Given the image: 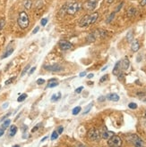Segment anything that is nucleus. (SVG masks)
I'll use <instances>...</instances> for the list:
<instances>
[{
    "label": "nucleus",
    "mask_w": 146,
    "mask_h": 147,
    "mask_svg": "<svg viewBox=\"0 0 146 147\" xmlns=\"http://www.w3.org/2000/svg\"><path fill=\"white\" fill-rule=\"evenodd\" d=\"M114 135L113 132H111V131H108V130H106L104 131L103 133H101V138H103V139H106V140H108L109 138L112 136Z\"/></svg>",
    "instance_id": "nucleus-15"
},
{
    "label": "nucleus",
    "mask_w": 146,
    "mask_h": 147,
    "mask_svg": "<svg viewBox=\"0 0 146 147\" xmlns=\"http://www.w3.org/2000/svg\"><path fill=\"white\" fill-rule=\"evenodd\" d=\"M17 127L16 126H14V125H12L11 127H10V129H9V135L11 136H15V134L17 133Z\"/></svg>",
    "instance_id": "nucleus-18"
},
{
    "label": "nucleus",
    "mask_w": 146,
    "mask_h": 147,
    "mask_svg": "<svg viewBox=\"0 0 146 147\" xmlns=\"http://www.w3.org/2000/svg\"><path fill=\"white\" fill-rule=\"evenodd\" d=\"M105 99H106V98H105L104 96H100L99 99H98V101H99V102H103V101H105Z\"/></svg>",
    "instance_id": "nucleus-44"
},
{
    "label": "nucleus",
    "mask_w": 146,
    "mask_h": 147,
    "mask_svg": "<svg viewBox=\"0 0 146 147\" xmlns=\"http://www.w3.org/2000/svg\"><path fill=\"white\" fill-rule=\"evenodd\" d=\"M10 124H11V120H10L9 119H5V121H4V123H3L2 127H3V128L5 129V128H6V127H9V126H10Z\"/></svg>",
    "instance_id": "nucleus-25"
},
{
    "label": "nucleus",
    "mask_w": 146,
    "mask_h": 147,
    "mask_svg": "<svg viewBox=\"0 0 146 147\" xmlns=\"http://www.w3.org/2000/svg\"><path fill=\"white\" fill-rule=\"evenodd\" d=\"M108 79V74H106V75H104V76H103V77L101 78V79L100 80V83H102V82L106 81Z\"/></svg>",
    "instance_id": "nucleus-33"
},
{
    "label": "nucleus",
    "mask_w": 146,
    "mask_h": 147,
    "mask_svg": "<svg viewBox=\"0 0 146 147\" xmlns=\"http://www.w3.org/2000/svg\"><path fill=\"white\" fill-rule=\"evenodd\" d=\"M10 114H11V113H7V114H6L5 116H4V117H3V118L1 119V120H4V119H5L6 118V117H8V116H9V115H10Z\"/></svg>",
    "instance_id": "nucleus-48"
},
{
    "label": "nucleus",
    "mask_w": 146,
    "mask_h": 147,
    "mask_svg": "<svg viewBox=\"0 0 146 147\" xmlns=\"http://www.w3.org/2000/svg\"><path fill=\"white\" fill-rule=\"evenodd\" d=\"M121 70H122V68H121V62L118 61V62L115 64V67H114V69H113L112 73H113L114 75L117 76V75H119V73H120V71H121Z\"/></svg>",
    "instance_id": "nucleus-11"
},
{
    "label": "nucleus",
    "mask_w": 146,
    "mask_h": 147,
    "mask_svg": "<svg viewBox=\"0 0 146 147\" xmlns=\"http://www.w3.org/2000/svg\"><path fill=\"white\" fill-rule=\"evenodd\" d=\"M93 73H91V74H89L88 76H87V78H88V79H91V78H93Z\"/></svg>",
    "instance_id": "nucleus-47"
},
{
    "label": "nucleus",
    "mask_w": 146,
    "mask_h": 147,
    "mask_svg": "<svg viewBox=\"0 0 146 147\" xmlns=\"http://www.w3.org/2000/svg\"><path fill=\"white\" fill-rule=\"evenodd\" d=\"M41 124H37L36 126H35V127H33L32 129H31V132L33 133V132H35V131H37L38 130V129L40 128V126Z\"/></svg>",
    "instance_id": "nucleus-34"
},
{
    "label": "nucleus",
    "mask_w": 146,
    "mask_h": 147,
    "mask_svg": "<svg viewBox=\"0 0 146 147\" xmlns=\"http://www.w3.org/2000/svg\"><path fill=\"white\" fill-rule=\"evenodd\" d=\"M92 105H93V103L91 102V103H90V105L85 108V110H84V111H83V114H87L88 112L91 111V107H92Z\"/></svg>",
    "instance_id": "nucleus-28"
},
{
    "label": "nucleus",
    "mask_w": 146,
    "mask_h": 147,
    "mask_svg": "<svg viewBox=\"0 0 146 147\" xmlns=\"http://www.w3.org/2000/svg\"><path fill=\"white\" fill-rule=\"evenodd\" d=\"M129 139H130V142L133 143V144L136 147H142L144 145V143L143 141L141 139V138L138 136H136V135H131L129 136Z\"/></svg>",
    "instance_id": "nucleus-7"
},
{
    "label": "nucleus",
    "mask_w": 146,
    "mask_h": 147,
    "mask_svg": "<svg viewBox=\"0 0 146 147\" xmlns=\"http://www.w3.org/2000/svg\"><path fill=\"white\" fill-rule=\"evenodd\" d=\"M98 17H99L98 13H93L91 14L84 15L79 22L80 27H88V26L95 23L96 21L98 20Z\"/></svg>",
    "instance_id": "nucleus-1"
},
{
    "label": "nucleus",
    "mask_w": 146,
    "mask_h": 147,
    "mask_svg": "<svg viewBox=\"0 0 146 147\" xmlns=\"http://www.w3.org/2000/svg\"><path fill=\"white\" fill-rule=\"evenodd\" d=\"M131 49L133 52H137L140 49V43L138 40H134L133 41L132 45H131Z\"/></svg>",
    "instance_id": "nucleus-14"
},
{
    "label": "nucleus",
    "mask_w": 146,
    "mask_h": 147,
    "mask_svg": "<svg viewBox=\"0 0 146 147\" xmlns=\"http://www.w3.org/2000/svg\"><path fill=\"white\" fill-rule=\"evenodd\" d=\"M63 131H64V127H63L62 126H60V127H58V129H57V133H58V134H62Z\"/></svg>",
    "instance_id": "nucleus-37"
},
{
    "label": "nucleus",
    "mask_w": 146,
    "mask_h": 147,
    "mask_svg": "<svg viewBox=\"0 0 146 147\" xmlns=\"http://www.w3.org/2000/svg\"><path fill=\"white\" fill-rule=\"evenodd\" d=\"M5 134V130L4 128H0V136H2Z\"/></svg>",
    "instance_id": "nucleus-45"
},
{
    "label": "nucleus",
    "mask_w": 146,
    "mask_h": 147,
    "mask_svg": "<svg viewBox=\"0 0 146 147\" xmlns=\"http://www.w3.org/2000/svg\"><path fill=\"white\" fill-rule=\"evenodd\" d=\"M26 98H27V94H22L21 96L18 97V99H17V101H18L19 102H23Z\"/></svg>",
    "instance_id": "nucleus-26"
},
{
    "label": "nucleus",
    "mask_w": 146,
    "mask_h": 147,
    "mask_svg": "<svg viewBox=\"0 0 146 147\" xmlns=\"http://www.w3.org/2000/svg\"><path fill=\"white\" fill-rule=\"evenodd\" d=\"M144 102H146V99H145V100H144Z\"/></svg>",
    "instance_id": "nucleus-54"
},
{
    "label": "nucleus",
    "mask_w": 146,
    "mask_h": 147,
    "mask_svg": "<svg viewBox=\"0 0 146 147\" xmlns=\"http://www.w3.org/2000/svg\"><path fill=\"white\" fill-rule=\"evenodd\" d=\"M58 86V82L56 80H50L49 83L48 84V88H55V86Z\"/></svg>",
    "instance_id": "nucleus-19"
},
{
    "label": "nucleus",
    "mask_w": 146,
    "mask_h": 147,
    "mask_svg": "<svg viewBox=\"0 0 146 147\" xmlns=\"http://www.w3.org/2000/svg\"><path fill=\"white\" fill-rule=\"evenodd\" d=\"M60 98H61V93L58 92L57 94H54L52 96H51V102H57Z\"/></svg>",
    "instance_id": "nucleus-17"
},
{
    "label": "nucleus",
    "mask_w": 146,
    "mask_h": 147,
    "mask_svg": "<svg viewBox=\"0 0 146 147\" xmlns=\"http://www.w3.org/2000/svg\"><path fill=\"white\" fill-rule=\"evenodd\" d=\"M7 106H8V102H5V103H4L3 108H4V109H5V108H7Z\"/></svg>",
    "instance_id": "nucleus-49"
},
{
    "label": "nucleus",
    "mask_w": 146,
    "mask_h": 147,
    "mask_svg": "<svg viewBox=\"0 0 146 147\" xmlns=\"http://www.w3.org/2000/svg\"><path fill=\"white\" fill-rule=\"evenodd\" d=\"M136 13H137V10L135 9L134 7H130L129 9H128V11H127V16L128 17H133V16H134L136 14Z\"/></svg>",
    "instance_id": "nucleus-16"
},
{
    "label": "nucleus",
    "mask_w": 146,
    "mask_h": 147,
    "mask_svg": "<svg viewBox=\"0 0 146 147\" xmlns=\"http://www.w3.org/2000/svg\"><path fill=\"white\" fill-rule=\"evenodd\" d=\"M29 69H30V65L28 64L26 67H25V68L23 69V72H22V74H21V76H22V77H23V76H24V75H25V73H26V72L28 71Z\"/></svg>",
    "instance_id": "nucleus-32"
},
{
    "label": "nucleus",
    "mask_w": 146,
    "mask_h": 147,
    "mask_svg": "<svg viewBox=\"0 0 146 147\" xmlns=\"http://www.w3.org/2000/svg\"><path fill=\"white\" fill-rule=\"evenodd\" d=\"M85 75H86V72H85V71H83V72H81V73L79 74V76H80V77H84Z\"/></svg>",
    "instance_id": "nucleus-46"
},
{
    "label": "nucleus",
    "mask_w": 146,
    "mask_h": 147,
    "mask_svg": "<svg viewBox=\"0 0 146 147\" xmlns=\"http://www.w3.org/2000/svg\"><path fill=\"white\" fill-rule=\"evenodd\" d=\"M47 22H48V19L47 18H44V19L41 20V25L42 26H45L47 24Z\"/></svg>",
    "instance_id": "nucleus-38"
},
{
    "label": "nucleus",
    "mask_w": 146,
    "mask_h": 147,
    "mask_svg": "<svg viewBox=\"0 0 146 147\" xmlns=\"http://www.w3.org/2000/svg\"><path fill=\"white\" fill-rule=\"evenodd\" d=\"M39 30H40V27H36L35 29H34V30H32V33H33V34H36V33L39 31Z\"/></svg>",
    "instance_id": "nucleus-43"
},
{
    "label": "nucleus",
    "mask_w": 146,
    "mask_h": 147,
    "mask_svg": "<svg viewBox=\"0 0 146 147\" xmlns=\"http://www.w3.org/2000/svg\"><path fill=\"white\" fill-rule=\"evenodd\" d=\"M45 69L47 71H55V72H57V71H61L63 70V67L60 66L58 64H53V65H48V66H45Z\"/></svg>",
    "instance_id": "nucleus-9"
},
{
    "label": "nucleus",
    "mask_w": 146,
    "mask_h": 147,
    "mask_svg": "<svg viewBox=\"0 0 146 147\" xmlns=\"http://www.w3.org/2000/svg\"><path fill=\"white\" fill-rule=\"evenodd\" d=\"M83 90V86H80V88H76V89H75V93H76V94H80Z\"/></svg>",
    "instance_id": "nucleus-35"
},
{
    "label": "nucleus",
    "mask_w": 146,
    "mask_h": 147,
    "mask_svg": "<svg viewBox=\"0 0 146 147\" xmlns=\"http://www.w3.org/2000/svg\"><path fill=\"white\" fill-rule=\"evenodd\" d=\"M81 110L82 108L80 106H76L73 109V111H72V113L73 115H77V114H79V112H81Z\"/></svg>",
    "instance_id": "nucleus-22"
},
{
    "label": "nucleus",
    "mask_w": 146,
    "mask_h": 147,
    "mask_svg": "<svg viewBox=\"0 0 146 147\" xmlns=\"http://www.w3.org/2000/svg\"><path fill=\"white\" fill-rule=\"evenodd\" d=\"M17 23H18V26L22 30H25L29 27L30 19H29V15L27 14L26 12L22 11L19 13L18 19H17Z\"/></svg>",
    "instance_id": "nucleus-2"
},
{
    "label": "nucleus",
    "mask_w": 146,
    "mask_h": 147,
    "mask_svg": "<svg viewBox=\"0 0 146 147\" xmlns=\"http://www.w3.org/2000/svg\"><path fill=\"white\" fill-rule=\"evenodd\" d=\"M87 136L89 139L93 142H98L101 138V133L100 132L99 129H96V128H91L88 131Z\"/></svg>",
    "instance_id": "nucleus-3"
},
{
    "label": "nucleus",
    "mask_w": 146,
    "mask_h": 147,
    "mask_svg": "<svg viewBox=\"0 0 146 147\" xmlns=\"http://www.w3.org/2000/svg\"><path fill=\"white\" fill-rule=\"evenodd\" d=\"M86 40L88 42H94V41L96 40V38L94 37L93 33H90L89 35H88V37H87V38H86Z\"/></svg>",
    "instance_id": "nucleus-23"
},
{
    "label": "nucleus",
    "mask_w": 146,
    "mask_h": 147,
    "mask_svg": "<svg viewBox=\"0 0 146 147\" xmlns=\"http://www.w3.org/2000/svg\"><path fill=\"white\" fill-rule=\"evenodd\" d=\"M113 1H114V0H108V4H111Z\"/></svg>",
    "instance_id": "nucleus-52"
},
{
    "label": "nucleus",
    "mask_w": 146,
    "mask_h": 147,
    "mask_svg": "<svg viewBox=\"0 0 146 147\" xmlns=\"http://www.w3.org/2000/svg\"><path fill=\"white\" fill-rule=\"evenodd\" d=\"M108 146H111V147H119L122 144V139L118 136L113 135L108 139Z\"/></svg>",
    "instance_id": "nucleus-4"
},
{
    "label": "nucleus",
    "mask_w": 146,
    "mask_h": 147,
    "mask_svg": "<svg viewBox=\"0 0 146 147\" xmlns=\"http://www.w3.org/2000/svg\"><path fill=\"white\" fill-rule=\"evenodd\" d=\"M59 134L57 133V131H54L52 133V135H51V140L52 141H55L56 139H57V137H58Z\"/></svg>",
    "instance_id": "nucleus-27"
},
{
    "label": "nucleus",
    "mask_w": 146,
    "mask_h": 147,
    "mask_svg": "<svg viewBox=\"0 0 146 147\" xmlns=\"http://www.w3.org/2000/svg\"><path fill=\"white\" fill-rule=\"evenodd\" d=\"M44 83H45V80H43V79H39L37 80V84L38 85H42V84H44Z\"/></svg>",
    "instance_id": "nucleus-36"
},
{
    "label": "nucleus",
    "mask_w": 146,
    "mask_h": 147,
    "mask_svg": "<svg viewBox=\"0 0 146 147\" xmlns=\"http://www.w3.org/2000/svg\"><path fill=\"white\" fill-rule=\"evenodd\" d=\"M144 115H145V117H146V111H145V113H144Z\"/></svg>",
    "instance_id": "nucleus-53"
},
{
    "label": "nucleus",
    "mask_w": 146,
    "mask_h": 147,
    "mask_svg": "<svg viewBox=\"0 0 146 147\" xmlns=\"http://www.w3.org/2000/svg\"><path fill=\"white\" fill-rule=\"evenodd\" d=\"M107 68H108V66H105L104 68H102V70H101V71H104L106 70V69H107Z\"/></svg>",
    "instance_id": "nucleus-51"
},
{
    "label": "nucleus",
    "mask_w": 146,
    "mask_h": 147,
    "mask_svg": "<svg viewBox=\"0 0 146 147\" xmlns=\"http://www.w3.org/2000/svg\"><path fill=\"white\" fill-rule=\"evenodd\" d=\"M126 38H127L128 42H132V40H133V34H132V31H130L129 33L127 34Z\"/></svg>",
    "instance_id": "nucleus-29"
},
{
    "label": "nucleus",
    "mask_w": 146,
    "mask_h": 147,
    "mask_svg": "<svg viewBox=\"0 0 146 147\" xmlns=\"http://www.w3.org/2000/svg\"><path fill=\"white\" fill-rule=\"evenodd\" d=\"M123 5H124V3H123V2H122V3H120V4L118 5V6H117V10H116V13H117V12H118L120 9H121V7L123 6Z\"/></svg>",
    "instance_id": "nucleus-40"
},
{
    "label": "nucleus",
    "mask_w": 146,
    "mask_h": 147,
    "mask_svg": "<svg viewBox=\"0 0 146 147\" xmlns=\"http://www.w3.org/2000/svg\"><path fill=\"white\" fill-rule=\"evenodd\" d=\"M58 46L60 47V49L63 50V51H66V50H69L71 48H73V44L70 42H68L66 40H61L58 43Z\"/></svg>",
    "instance_id": "nucleus-8"
},
{
    "label": "nucleus",
    "mask_w": 146,
    "mask_h": 147,
    "mask_svg": "<svg viewBox=\"0 0 146 147\" xmlns=\"http://www.w3.org/2000/svg\"><path fill=\"white\" fill-rule=\"evenodd\" d=\"M129 65H130V62L127 58H124L121 61V68L124 71H126L129 68Z\"/></svg>",
    "instance_id": "nucleus-13"
},
{
    "label": "nucleus",
    "mask_w": 146,
    "mask_h": 147,
    "mask_svg": "<svg viewBox=\"0 0 146 147\" xmlns=\"http://www.w3.org/2000/svg\"><path fill=\"white\" fill-rule=\"evenodd\" d=\"M107 99L109 100V101H112V102H118L119 99H120V97H119L118 94L113 93V94H108Z\"/></svg>",
    "instance_id": "nucleus-12"
},
{
    "label": "nucleus",
    "mask_w": 146,
    "mask_h": 147,
    "mask_svg": "<svg viewBox=\"0 0 146 147\" xmlns=\"http://www.w3.org/2000/svg\"><path fill=\"white\" fill-rule=\"evenodd\" d=\"M14 53V48H10L8 49L6 52H5V54L3 55V56L1 57V59H5V58H7L8 56H10L12 54Z\"/></svg>",
    "instance_id": "nucleus-20"
},
{
    "label": "nucleus",
    "mask_w": 146,
    "mask_h": 147,
    "mask_svg": "<svg viewBox=\"0 0 146 147\" xmlns=\"http://www.w3.org/2000/svg\"><path fill=\"white\" fill-rule=\"evenodd\" d=\"M35 70H36V67H32V68L31 69V71H29V75H31L34 71H35Z\"/></svg>",
    "instance_id": "nucleus-41"
},
{
    "label": "nucleus",
    "mask_w": 146,
    "mask_h": 147,
    "mask_svg": "<svg viewBox=\"0 0 146 147\" xmlns=\"http://www.w3.org/2000/svg\"><path fill=\"white\" fill-rule=\"evenodd\" d=\"M24 7H25V9H31V5H32V2H31V0H25L24 1Z\"/></svg>",
    "instance_id": "nucleus-21"
},
{
    "label": "nucleus",
    "mask_w": 146,
    "mask_h": 147,
    "mask_svg": "<svg viewBox=\"0 0 146 147\" xmlns=\"http://www.w3.org/2000/svg\"><path fill=\"white\" fill-rule=\"evenodd\" d=\"M128 107H129L130 109L134 110V109H136V108H137V105H136L135 102H130L129 105H128Z\"/></svg>",
    "instance_id": "nucleus-30"
},
{
    "label": "nucleus",
    "mask_w": 146,
    "mask_h": 147,
    "mask_svg": "<svg viewBox=\"0 0 146 147\" xmlns=\"http://www.w3.org/2000/svg\"><path fill=\"white\" fill-rule=\"evenodd\" d=\"M98 5V0H87L84 3L83 7L85 10L87 11H93Z\"/></svg>",
    "instance_id": "nucleus-6"
},
{
    "label": "nucleus",
    "mask_w": 146,
    "mask_h": 147,
    "mask_svg": "<svg viewBox=\"0 0 146 147\" xmlns=\"http://www.w3.org/2000/svg\"><path fill=\"white\" fill-rule=\"evenodd\" d=\"M47 139H48V136H45V137H43V138L41 139V142H44V141L47 140Z\"/></svg>",
    "instance_id": "nucleus-50"
},
{
    "label": "nucleus",
    "mask_w": 146,
    "mask_h": 147,
    "mask_svg": "<svg viewBox=\"0 0 146 147\" xmlns=\"http://www.w3.org/2000/svg\"><path fill=\"white\" fill-rule=\"evenodd\" d=\"M140 5L145 6L146 5V0H141V1H140Z\"/></svg>",
    "instance_id": "nucleus-42"
},
{
    "label": "nucleus",
    "mask_w": 146,
    "mask_h": 147,
    "mask_svg": "<svg viewBox=\"0 0 146 147\" xmlns=\"http://www.w3.org/2000/svg\"><path fill=\"white\" fill-rule=\"evenodd\" d=\"M93 33L94 37L97 38H105L107 36V31L106 30H96Z\"/></svg>",
    "instance_id": "nucleus-10"
},
{
    "label": "nucleus",
    "mask_w": 146,
    "mask_h": 147,
    "mask_svg": "<svg viewBox=\"0 0 146 147\" xmlns=\"http://www.w3.org/2000/svg\"><path fill=\"white\" fill-rule=\"evenodd\" d=\"M0 88H1V86H0Z\"/></svg>",
    "instance_id": "nucleus-55"
},
{
    "label": "nucleus",
    "mask_w": 146,
    "mask_h": 147,
    "mask_svg": "<svg viewBox=\"0 0 146 147\" xmlns=\"http://www.w3.org/2000/svg\"><path fill=\"white\" fill-rule=\"evenodd\" d=\"M115 14H116V12H113L112 13H110L109 14V16L107 18V23H109V22H112V20L114 19V17H115Z\"/></svg>",
    "instance_id": "nucleus-24"
},
{
    "label": "nucleus",
    "mask_w": 146,
    "mask_h": 147,
    "mask_svg": "<svg viewBox=\"0 0 146 147\" xmlns=\"http://www.w3.org/2000/svg\"><path fill=\"white\" fill-rule=\"evenodd\" d=\"M5 26V21L4 20H0V30H2Z\"/></svg>",
    "instance_id": "nucleus-39"
},
{
    "label": "nucleus",
    "mask_w": 146,
    "mask_h": 147,
    "mask_svg": "<svg viewBox=\"0 0 146 147\" xmlns=\"http://www.w3.org/2000/svg\"><path fill=\"white\" fill-rule=\"evenodd\" d=\"M81 5L78 3H71L66 6V13L68 14L74 15L80 10Z\"/></svg>",
    "instance_id": "nucleus-5"
},
{
    "label": "nucleus",
    "mask_w": 146,
    "mask_h": 147,
    "mask_svg": "<svg viewBox=\"0 0 146 147\" xmlns=\"http://www.w3.org/2000/svg\"><path fill=\"white\" fill-rule=\"evenodd\" d=\"M15 79H16V77H13V78H10L9 80H6V81L5 82V85H9V84H11V83H12V82H13V81H14V80Z\"/></svg>",
    "instance_id": "nucleus-31"
}]
</instances>
